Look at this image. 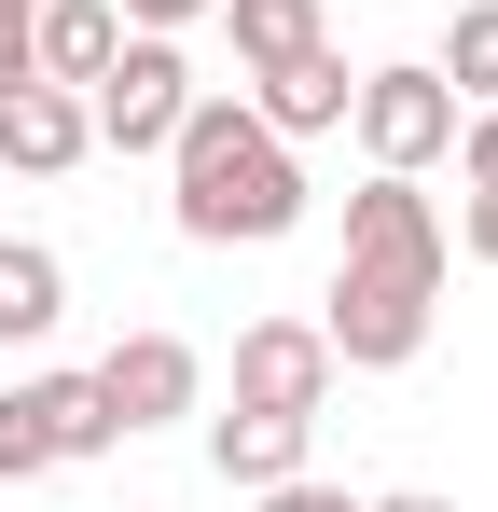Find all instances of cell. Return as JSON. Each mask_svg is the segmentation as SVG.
<instances>
[{"mask_svg": "<svg viewBox=\"0 0 498 512\" xmlns=\"http://www.w3.org/2000/svg\"><path fill=\"white\" fill-rule=\"evenodd\" d=\"M360 512H457V499H429V485H388V499H360Z\"/></svg>", "mask_w": 498, "mask_h": 512, "instance_id": "ffe728a7", "label": "cell"}, {"mask_svg": "<svg viewBox=\"0 0 498 512\" xmlns=\"http://www.w3.org/2000/svg\"><path fill=\"white\" fill-rule=\"evenodd\" d=\"M28 402H42V443H56V471L125 443V429H111V402H97V374H28Z\"/></svg>", "mask_w": 498, "mask_h": 512, "instance_id": "7c38bea8", "label": "cell"}, {"mask_svg": "<svg viewBox=\"0 0 498 512\" xmlns=\"http://www.w3.org/2000/svg\"><path fill=\"white\" fill-rule=\"evenodd\" d=\"M457 250H471V263H498V180H471V208H457Z\"/></svg>", "mask_w": 498, "mask_h": 512, "instance_id": "ac0fdd59", "label": "cell"}, {"mask_svg": "<svg viewBox=\"0 0 498 512\" xmlns=\"http://www.w3.org/2000/svg\"><path fill=\"white\" fill-rule=\"evenodd\" d=\"M346 125H360V153L374 167H443L457 153V84L429 70V56H402V70H360V97H346Z\"/></svg>", "mask_w": 498, "mask_h": 512, "instance_id": "277c9868", "label": "cell"}, {"mask_svg": "<svg viewBox=\"0 0 498 512\" xmlns=\"http://www.w3.org/2000/svg\"><path fill=\"white\" fill-rule=\"evenodd\" d=\"M194 388H208V360L180 333H125L111 360H97V402H111V429L139 443V429H166V416H194Z\"/></svg>", "mask_w": 498, "mask_h": 512, "instance_id": "5b68a950", "label": "cell"}, {"mask_svg": "<svg viewBox=\"0 0 498 512\" xmlns=\"http://www.w3.org/2000/svg\"><path fill=\"white\" fill-rule=\"evenodd\" d=\"M429 70L457 84V111L498 97V0H457V14H443V56H429Z\"/></svg>", "mask_w": 498, "mask_h": 512, "instance_id": "5bb4252c", "label": "cell"}, {"mask_svg": "<svg viewBox=\"0 0 498 512\" xmlns=\"http://www.w3.org/2000/svg\"><path fill=\"white\" fill-rule=\"evenodd\" d=\"M457 180H498V97L457 111Z\"/></svg>", "mask_w": 498, "mask_h": 512, "instance_id": "2e32d148", "label": "cell"}, {"mask_svg": "<svg viewBox=\"0 0 498 512\" xmlns=\"http://www.w3.org/2000/svg\"><path fill=\"white\" fill-rule=\"evenodd\" d=\"M346 97H360V70H346L332 42H305V56H277V70H249V111H263V125L291 139V153L346 125Z\"/></svg>", "mask_w": 498, "mask_h": 512, "instance_id": "ba28073f", "label": "cell"}, {"mask_svg": "<svg viewBox=\"0 0 498 512\" xmlns=\"http://www.w3.org/2000/svg\"><path fill=\"white\" fill-rule=\"evenodd\" d=\"M83 153H97V125H83L70 84H14L0 97V180H70Z\"/></svg>", "mask_w": 498, "mask_h": 512, "instance_id": "52a82bcc", "label": "cell"}, {"mask_svg": "<svg viewBox=\"0 0 498 512\" xmlns=\"http://www.w3.org/2000/svg\"><path fill=\"white\" fill-rule=\"evenodd\" d=\"M166 222H180L194 250H277V236L305 222V153H291L249 97L194 84L180 139H166Z\"/></svg>", "mask_w": 498, "mask_h": 512, "instance_id": "7a4b0ae2", "label": "cell"}, {"mask_svg": "<svg viewBox=\"0 0 498 512\" xmlns=\"http://www.w3.org/2000/svg\"><path fill=\"white\" fill-rule=\"evenodd\" d=\"M111 56H125V14H111V0H42V14H28V84H70L83 97Z\"/></svg>", "mask_w": 498, "mask_h": 512, "instance_id": "30bf717a", "label": "cell"}, {"mask_svg": "<svg viewBox=\"0 0 498 512\" xmlns=\"http://www.w3.org/2000/svg\"><path fill=\"white\" fill-rule=\"evenodd\" d=\"M236 402L319 416V402H332V333H319V319H249V333H236Z\"/></svg>", "mask_w": 498, "mask_h": 512, "instance_id": "8992f818", "label": "cell"}, {"mask_svg": "<svg viewBox=\"0 0 498 512\" xmlns=\"http://www.w3.org/2000/svg\"><path fill=\"white\" fill-rule=\"evenodd\" d=\"M56 471V443H42V402L28 388H0V485H42Z\"/></svg>", "mask_w": 498, "mask_h": 512, "instance_id": "9a60e30c", "label": "cell"}, {"mask_svg": "<svg viewBox=\"0 0 498 512\" xmlns=\"http://www.w3.org/2000/svg\"><path fill=\"white\" fill-rule=\"evenodd\" d=\"M222 42H236V70H277V56L332 42V28H319V0H222Z\"/></svg>", "mask_w": 498, "mask_h": 512, "instance_id": "4fadbf2b", "label": "cell"}, {"mask_svg": "<svg viewBox=\"0 0 498 512\" xmlns=\"http://www.w3.org/2000/svg\"><path fill=\"white\" fill-rule=\"evenodd\" d=\"M56 319H70V263L42 236H0V346H42Z\"/></svg>", "mask_w": 498, "mask_h": 512, "instance_id": "8fae6325", "label": "cell"}, {"mask_svg": "<svg viewBox=\"0 0 498 512\" xmlns=\"http://www.w3.org/2000/svg\"><path fill=\"white\" fill-rule=\"evenodd\" d=\"M249 512H360V499H346V485H319V471H291V485H263Z\"/></svg>", "mask_w": 498, "mask_h": 512, "instance_id": "e0dca14e", "label": "cell"}, {"mask_svg": "<svg viewBox=\"0 0 498 512\" xmlns=\"http://www.w3.org/2000/svg\"><path fill=\"white\" fill-rule=\"evenodd\" d=\"M111 14H125V28H166V42H180V28H194V14H222V0H111Z\"/></svg>", "mask_w": 498, "mask_h": 512, "instance_id": "d6986e66", "label": "cell"}, {"mask_svg": "<svg viewBox=\"0 0 498 512\" xmlns=\"http://www.w3.org/2000/svg\"><path fill=\"white\" fill-rule=\"evenodd\" d=\"M305 443H319V416H263V402H222V416H208V471H222L236 499H263V485H291V471H305Z\"/></svg>", "mask_w": 498, "mask_h": 512, "instance_id": "9c48e42d", "label": "cell"}, {"mask_svg": "<svg viewBox=\"0 0 498 512\" xmlns=\"http://www.w3.org/2000/svg\"><path fill=\"white\" fill-rule=\"evenodd\" d=\"M429 319H443V208L402 167H374L346 194V250H332V291H319L332 374H402L429 346Z\"/></svg>", "mask_w": 498, "mask_h": 512, "instance_id": "6da1fadb", "label": "cell"}, {"mask_svg": "<svg viewBox=\"0 0 498 512\" xmlns=\"http://www.w3.org/2000/svg\"><path fill=\"white\" fill-rule=\"evenodd\" d=\"M180 111H194V56H180L166 28H125V56L83 84L97 153H166V139H180Z\"/></svg>", "mask_w": 498, "mask_h": 512, "instance_id": "3957f363", "label": "cell"}]
</instances>
